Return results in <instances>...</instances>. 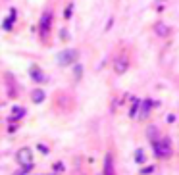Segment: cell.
Instances as JSON below:
<instances>
[{
	"label": "cell",
	"mask_w": 179,
	"mask_h": 175,
	"mask_svg": "<svg viewBox=\"0 0 179 175\" xmlns=\"http://www.w3.org/2000/svg\"><path fill=\"white\" fill-rule=\"evenodd\" d=\"M152 148H154V154L158 156V158H167L172 154V144H170V140L167 139H158V140H154L152 143Z\"/></svg>",
	"instance_id": "cell-1"
},
{
	"label": "cell",
	"mask_w": 179,
	"mask_h": 175,
	"mask_svg": "<svg viewBox=\"0 0 179 175\" xmlns=\"http://www.w3.org/2000/svg\"><path fill=\"white\" fill-rule=\"evenodd\" d=\"M16 160L21 168H23L25 173H29L33 169V158H31V150L29 148H21L17 150V154H16Z\"/></svg>",
	"instance_id": "cell-2"
},
{
	"label": "cell",
	"mask_w": 179,
	"mask_h": 175,
	"mask_svg": "<svg viewBox=\"0 0 179 175\" xmlns=\"http://www.w3.org/2000/svg\"><path fill=\"white\" fill-rule=\"evenodd\" d=\"M77 58H79V52L77 50H73V48H68V50H62L60 54H58V64L60 65H71Z\"/></svg>",
	"instance_id": "cell-3"
},
{
	"label": "cell",
	"mask_w": 179,
	"mask_h": 175,
	"mask_svg": "<svg viewBox=\"0 0 179 175\" xmlns=\"http://www.w3.org/2000/svg\"><path fill=\"white\" fill-rule=\"evenodd\" d=\"M29 75L33 77V81H37V83H46V81H48V77H46V75H44V73L37 68V65H31Z\"/></svg>",
	"instance_id": "cell-4"
},
{
	"label": "cell",
	"mask_w": 179,
	"mask_h": 175,
	"mask_svg": "<svg viewBox=\"0 0 179 175\" xmlns=\"http://www.w3.org/2000/svg\"><path fill=\"white\" fill-rule=\"evenodd\" d=\"M150 108H152V102L150 100L141 102V106H139V119H147L148 114H150Z\"/></svg>",
	"instance_id": "cell-5"
},
{
	"label": "cell",
	"mask_w": 179,
	"mask_h": 175,
	"mask_svg": "<svg viewBox=\"0 0 179 175\" xmlns=\"http://www.w3.org/2000/svg\"><path fill=\"white\" fill-rule=\"evenodd\" d=\"M50 17H52L50 12H44L42 17H41V33H42V35H46L48 29H50Z\"/></svg>",
	"instance_id": "cell-6"
},
{
	"label": "cell",
	"mask_w": 179,
	"mask_h": 175,
	"mask_svg": "<svg viewBox=\"0 0 179 175\" xmlns=\"http://www.w3.org/2000/svg\"><path fill=\"white\" fill-rule=\"evenodd\" d=\"M104 175H116L114 173V162H112V156L110 154L104 160Z\"/></svg>",
	"instance_id": "cell-7"
},
{
	"label": "cell",
	"mask_w": 179,
	"mask_h": 175,
	"mask_svg": "<svg viewBox=\"0 0 179 175\" xmlns=\"http://www.w3.org/2000/svg\"><path fill=\"white\" fill-rule=\"evenodd\" d=\"M154 31H156V35H158V37H167V35H170V27L164 25V23H156Z\"/></svg>",
	"instance_id": "cell-8"
},
{
	"label": "cell",
	"mask_w": 179,
	"mask_h": 175,
	"mask_svg": "<svg viewBox=\"0 0 179 175\" xmlns=\"http://www.w3.org/2000/svg\"><path fill=\"white\" fill-rule=\"evenodd\" d=\"M31 98H33V102H37V104H39V102H42V100H44V92H42L41 89H37V91H33V92H31Z\"/></svg>",
	"instance_id": "cell-9"
},
{
	"label": "cell",
	"mask_w": 179,
	"mask_h": 175,
	"mask_svg": "<svg viewBox=\"0 0 179 175\" xmlns=\"http://www.w3.org/2000/svg\"><path fill=\"white\" fill-rule=\"evenodd\" d=\"M127 69V62L125 60H118L116 62V73H123Z\"/></svg>",
	"instance_id": "cell-10"
},
{
	"label": "cell",
	"mask_w": 179,
	"mask_h": 175,
	"mask_svg": "<svg viewBox=\"0 0 179 175\" xmlns=\"http://www.w3.org/2000/svg\"><path fill=\"white\" fill-rule=\"evenodd\" d=\"M156 135H158V131H156V127H148V139H150V143H154V140H158V139H154Z\"/></svg>",
	"instance_id": "cell-11"
},
{
	"label": "cell",
	"mask_w": 179,
	"mask_h": 175,
	"mask_svg": "<svg viewBox=\"0 0 179 175\" xmlns=\"http://www.w3.org/2000/svg\"><path fill=\"white\" fill-rule=\"evenodd\" d=\"M135 160H137L139 163H143V162H144V156H143V150H137V152H135Z\"/></svg>",
	"instance_id": "cell-12"
},
{
	"label": "cell",
	"mask_w": 179,
	"mask_h": 175,
	"mask_svg": "<svg viewBox=\"0 0 179 175\" xmlns=\"http://www.w3.org/2000/svg\"><path fill=\"white\" fill-rule=\"evenodd\" d=\"M23 114H25L23 108H14V117H21Z\"/></svg>",
	"instance_id": "cell-13"
},
{
	"label": "cell",
	"mask_w": 179,
	"mask_h": 175,
	"mask_svg": "<svg viewBox=\"0 0 179 175\" xmlns=\"http://www.w3.org/2000/svg\"><path fill=\"white\" fill-rule=\"evenodd\" d=\"M54 171H56V173L64 171V163H54Z\"/></svg>",
	"instance_id": "cell-14"
},
{
	"label": "cell",
	"mask_w": 179,
	"mask_h": 175,
	"mask_svg": "<svg viewBox=\"0 0 179 175\" xmlns=\"http://www.w3.org/2000/svg\"><path fill=\"white\" fill-rule=\"evenodd\" d=\"M154 169H156L154 166H148V168H144V169H143V173H152Z\"/></svg>",
	"instance_id": "cell-15"
},
{
	"label": "cell",
	"mask_w": 179,
	"mask_h": 175,
	"mask_svg": "<svg viewBox=\"0 0 179 175\" xmlns=\"http://www.w3.org/2000/svg\"><path fill=\"white\" fill-rule=\"evenodd\" d=\"M39 150L42 152V154H48V148H46V146H44V144H39Z\"/></svg>",
	"instance_id": "cell-16"
},
{
	"label": "cell",
	"mask_w": 179,
	"mask_h": 175,
	"mask_svg": "<svg viewBox=\"0 0 179 175\" xmlns=\"http://www.w3.org/2000/svg\"><path fill=\"white\" fill-rule=\"evenodd\" d=\"M75 77H77V79L81 77V65H77V68H75Z\"/></svg>",
	"instance_id": "cell-17"
},
{
	"label": "cell",
	"mask_w": 179,
	"mask_h": 175,
	"mask_svg": "<svg viewBox=\"0 0 179 175\" xmlns=\"http://www.w3.org/2000/svg\"><path fill=\"white\" fill-rule=\"evenodd\" d=\"M60 39H64V40L68 39V31H62V33H60Z\"/></svg>",
	"instance_id": "cell-18"
}]
</instances>
